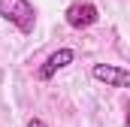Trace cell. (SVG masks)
Instances as JSON below:
<instances>
[{"instance_id":"1","label":"cell","mask_w":130,"mask_h":127,"mask_svg":"<svg viewBox=\"0 0 130 127\" xmlns=\"http://www.w3.org/2000/svg\"><path fill=\"white\" fill-rule=\"evenodd\" d=\"M0 18L15 24L21 33H33L36 9L30 6V0H0Z\"/></svg>"},{"instance_id":"2","label":"cell","mask_w":130,"mask_h":127,"mask_svg":"<svg viewBox=\"0 0 130 127\" xmlns=\"http://www.w3.org/2000/svg\"><path fill=\"white\" fill-rule=\"evenodd\" d=\"M64 18H67V24H70V27L82 30V27H91V24H97L100 12H97V6H94V3H88V0H79V3H70V6H67Z\"/></svg>"},{"instance_id":"3","label":"cell","mask_w":130,"mask_h":127,"mask_svg":"<svg viewBox=\"0 0 130 127\" xmlns=\"http://www.w3.org/2000/svg\"><path fill=\"white\" fill-rule=\"evenodd\" d=\"M91 76L97 82H106L109 88H127V82H130V73L124 67H115V64H94Z\"/></svg>"},{"instance_id":"4","label":"cell","mask_w":130,"mask_h":127,"mask_svg":"<svg viewBox=\"0 0 130 127\" xmlns=\"http://www.w3.org/2000/svg\"><path fill=\"white\" fill-rule=\"evenodd\" d=\"M73 58H76V55H73V49H58L55 55H48V61L39 67V79H42V82H45V79H52L58 70H64L67 64H73Z\"/></svg>"},{"instance_id":"5","label":"cell","mask_w":130,"mask_h":127,"mask_svg":"<svg viewBox=\"0 0 130 127\" xmlns=\"http://www.w3.org/2000/svg\"><path fill=\"white\" fill-rule=\"evenodd\" d=\"M27 127H45V121H42V118H30V121H27Z\"/></svg>"}]
</instances>
